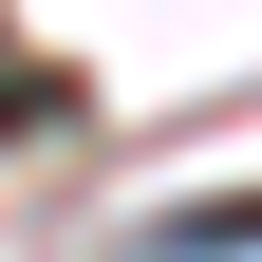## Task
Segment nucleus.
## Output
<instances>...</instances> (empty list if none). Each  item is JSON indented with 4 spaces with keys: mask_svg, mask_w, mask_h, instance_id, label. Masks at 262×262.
Instances as JSON below:
<instances>
[{
    "mask_svg": "<svg viewBox=\"0 0 262 262\" xmlns=\"http://www.w3.org/2000/svg\"><path fill=\"white\" fill-rule=\"evenodd\" d=\"M131 262H262V187H244V206H169V225H131Z\"/></svg>",
    "mask_w": 262,
    "mask_h": 262,
    "instance_id": "1",
    "label": "nucleus"
}]
</instances>
